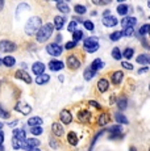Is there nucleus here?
Returning a JSON list of instances; mask_svg holds the SVG:
<instances>
[{"mask_svg":"<svg viewBox=\"0 0 150 151\" xmlns=\"http://www.w3.org/2000/svg\"><path fill=\"white\" fill-rule=\"evenodd\" d=\"M41 27H42V22H41V19H40L38 16L30 17V19L27 21V24H25V33H27L28 36H33L34 33L37 34V32L40 30Z\"/></svg>","mask_w":150,"mask_h":151,"instance_id":"obj_1","label":"nucleus"},{"mask_svg":"<svg viewBox=\"0 0 150 151\" xmlns=\"http://www.w3.org/2000/svg\"><path fill=\"white\" fill-rule=\"evenodd\" d=\"M53 30H54L53 25L49 24V22L45 25H42V27L40 28V30L37 32V42H40V43L46 42L49 38H50L51 34H53Z\"/></svg>","mask_w":150,"mask_h":151,"instance_id":"obj_2","label":"nucleus"},{"mask_svg":"<svg viewBox=\"0 0 150 151\" xmlns=\"http://www.w3.org/2000/svg\"><path fill=\"white\" fill-rule=\"evenodd\" d=\"M84 47L88 53H95L99 49V38L97 37H88L84 40Z\"/></svg>","mask_w":150,"mask_h":151,"instance_id":"obj_3","label":"nucleus"},{"mask_svg":"<svg viewBox=\"0 0 150 151\" xmlns=\"http://www.w3.org/2000/svg\"><path fill=\"white\" fill-rule=\"evenodd\" d=\"M16 50V43L9 40H1L0 41V51L3 53H12Z\"/></svg>","mask_w":150,"mask_h":151,"instance_id":"obj_4","label":"nucleus"},{"mask_svg":"<svg viewBox=\"0 0 150 151\" xmlns=\"http://www.w3.org/2000/svg\"><path fill=\"white\" fill-rule=\"evenodd\" d=\"M46 51L50 55H53V57H59L62 54V46L59 43H50L46 47Z\"/></svg>","mask_w":150,"mask_h":151,"instance_id":"obj_5","label":"nucleus"},{"mask_svg":"<svg viewBox=\"0 0 150 151\" xmlns=\"http://www.w3.org/2000/svg\"><path fill=\"white\" fill-rule=\"evenodd\" d=\"M59 118H61V122L63 125H69L73 121V116H71L70 110H67V109H63L62 112L59 113Z\"/></svg>","mask_w":150,"mask_h":151,"instance_id":"obj_6","label":"nucleus"},{"mask_svg":"<svg viewBox=\"0 0 150 151\" xmlns=\"http://www.w3.org/2000/svg\"><path fill=\"white\" fill-rule=\"evenodd\" d=\"M15 76L17 78V79H20V80H24L27 84H30L32 83V78L29 76V74H28L25 70H17L16 74H15Z\"/></svg>","mask_w":150,"mask_h":151,"instance_id":"obj_7","label":"nucleus"},{"mask_svg":"<svg viewBox=\"0 0 150 151\" xmlns=\"http://www.w3.org/2000/svg\"><path fill=\"white\" fill-rule=\"evenodd\" d=\"M67 67L71 70H78L80 67V60L75 55H70L67 58Z\"/></svg>","mask_w":150,"mask_h":151,"instance_id":"obj_8","label":"nucleus"},{"mask_svg":"<svg viewBox=\"0 0 150 151\" xmlns=\"http://www.w3.org/2000/svg\"><path fill=\"white\" fill-rule=\"evenodd\" d=\"M15 109L17 110V112L22 113V114H29V113L32 112V108H30V105H28V104H25V103H21V101L16 104Z\"/></svg>","mask_w":150,"mask_h":151,"instance_id":"obj_9","label":"nucleus"},{"mask_svg":"<svg viewBox=\"0 0 150 151\" xmlns=\"http://www.w3.org/2000/svg\"><path fill=\"white\" fill-rule=\"evenodd\" d=\"M117 19L115 16H108V17H103V25L107 28H112V27H116L117 25Z\"/></svg>","mask_w":150,"mask_h":151,"instance_id":"obj_10","label":"nucleus"},{"mask_svg":"<svg viewBox=\"0 0 150 151\" xmlns=\"http://www.w3.org/2000/svg\"><path fill=\"white\" fill-rule=\"evenodd\" d=\"M49 67H50L51 71H61L65 67V63L61 62V60H57V59H53L49 62Z\"/></svg>","mask_w":150,"mask_h":151,"instance_id":"obj_11","label":"nucleus"},{"mask_svg":"<svg viewBox=\"0 0 150 151\" xmlns=\"http://www.w3.org/2000/svg\"><path fill=\"white\" fill-rule=\"evenodd\" d=\"M51 130H53V134L56 135V137H62L63 133H65V129H63L62 124H59V122H54L51 125Z\"/></svg>","mask_w":150,"mask_h":151,"instance_id":"obj_12","label":"nucleus"},{"mask_svg":"<svg viewBox=\"0 0 150 151\" xmlns=\"http://www.w3.org/2000/svg\"><path fill=\"white\" fill-rule=\"evenodd\" d=\"M32 71L38 76V75H41L45 72V65L42 62H34L33 66H32Z\"/></svg>","mask_w":150,"mask_h":151,"instance_id":"obj_13","label":"nucleus"},{"mask_svg":"<svg viewBox=\"0 0 150 151\" xmlns=\"http://www.w3.org/2000/svg\"><path fill=\"white\" fill-rule=\"evenodd\" d=\"M137 22V19L136 17H124L123 21H121V25L123 28H133V25Z\"/></svg>","mask_w":150,"mask_h":151,"instance_id":"obj_14","label":"nucleus"},{"mask_svg":"<svg viewBox=\"0 0 150 151\" xmlns=\"http://www.w3.org/2000/svg\"><path fill=\"white\" fill-rule=\"evenodd\" d=\"M27 137V132H25L24 129H16V130H13V138L17 139V141H25V138Z\"/></svg>","mask_w":150,"mask_h":151,"instance_id":"obj_15","label":"nucleus"},{"mask_svg":"<svg viewBox=\"0 0 150 151\" xmlns=\"http://www.w3.org/2000/svg\"><path fill=\"white\" fill-rule=\"evenodd\" d=\"M90 117H91V113L88 112V110H80V112L78 113V120L83 124L87 122V121L90 120Z\"/></svg>","mask_w":150,"mask_h":151,"instance_id":"obj_16","label":"nucleus"},{"mask_svg":"<svg viewBox=\"0 0 150 151\" xmlns=\"http://www.w3.org/2000/svg\"><path fill=\"white\" fill-rule=\"evenodd\" d=\"M65 17H62V16H56L54 17V25H53V28H56L57 30H61V29L63 28V25H65Z\"/></svg>","mask_w":150,"mask_h":151,"instance_id":"obj_17","label":"nucleus"},{"mask_svg":"<svg viewBox=\"0 0 150 151\" xmlns=\"http://www.w3.org/2000/svg\"><path fill=\"white\" fill-rule=\"evenodd\" d=\"M108 88H109V83L107 79H100L99 82H97V89H99L102 93L108 91Z\"/></svg>","mask_w":150,"mask_h":151,"instance_id":"obj_18","label":"nucleus"},{"mask_svg":"<svg viewBox=\"0 0 150 151\" xmlns=\"http://www.w3.org/2000/svg\"><path fill=\"white\" fill-rule=\"evenodd\" d=\"M123 79H124L123 71H115L113 74H112V83L113 84H120L123 82Z\"/></svg>","mask_w":150,"mask_h":151,"instance_id":"obj_19","label":"nucleus"},{"mask_svg":"<svg viewBox=\"0 0 150 151\" xmlns=\"http://www.w3.org/2000/svg\"><path fill=\"white\" fill-rule=\"evenodd\" d=\"M103 67H104V62H103L102 59H99V58H97V59H95L94 62H92V65H91L90 68L92 70V71L97 72L100 68H103Z\"/></svg>","mask_w":150,"mask_h":151,"instance_id":"obj_20","label":"nucleus"},{"mask_svg":"<svg viewBox=\"0 0 150 151\" xmlns=\"http://www.w3.org/2000/svg\"><path fill=\"white\" fill-rule=\"evenodd\" d=\"M137 63H140V65H145L146 67H148V65L150 63L149 54H140L137 57Z\"/></svg>","mask_w":150,"mask_h":151,"instance_id":"obj_21","label":"nucleus"},{"mask_svg":"<svg viewBox=\"0 0 150 151\" xmlns=\"http://www.w3.org/2000/svg\"><path fill=\"white\" fill-rule=\"evenodd\" d=\"M1 62H3V65H4L5 67H13V66L16 65V59L13 57H11V55L4 57V59H3Z\"/></svg>","mask_w":150,"mask_h":151,"instance_id":"obj_22","label":"nucleus"},{"mask_svg":"<svg viewBox=\"0 0 150 151\" xmlns=\"http://www.w3.org/2000/svg\"><path fill=\"white\" fill-rule=\"evenodd\" d=\"M49 80H50V76H49L48 74H41L36 78V83L38 84V86H44V84H46Z\"/></svg>","mask_w":150,"mask_h":151,"instance_id":"obj_23","label":"nucleus"},{"mask_svg":"<svg viewBox=\"0 0 150 151\" xmlns=\"http://www.w3.org/2000/svg\"><path fill=\"white\" fill-rule=\"evenodd\" d=\"M108 132L111 133V138L112 139H115V138H117L119 137V134L121 133V126H119V125H115V126H111L108 129Z\"/></svg>","mask_w":150,"mask_h":151,"instance_id":"obj_24","label":"nucleus"},{"mask_svg":"<svg viewBox=\"0 0 150 151\" xmlns=\"http://www.w3.org/2000/svg\"><path fill=\"white\" fill-rule=\"evenodd\" d=\"M28 125H29L30 127L41 126V125H42V118H40V117H30L29 120H28Z\"/></svg>","mask_w":150,"mask_h":151,"instance_id":"obj_25","label":"nucleus"},{"mask_svg":"<svg viewBox=\"0 0 150 151\" xmlns=\"http://www.w3.org/2000/svg\"><path fill=\"white\" fill-rule=\"evenodd\" d=\"M57 8H58V11H61L62 13L67 14L70 12V8H69V5L66 4V1H57Z\"/></svg>","mask_w":150,"mask_h":151,"instance_id":"obj_26","label":"nucleus"},{"mask_svg":"<svg viewBox=\"0 0 150 151\" xmlns=\"http://www.w3.org/2000/svg\"><path fill=\"white\" fill-rule=\"evenodd\" d=\"M67 142L71 145V146H76L78 145V137L74 132H70L67 134Z\"/></svg>","mask_w":150,"mask_h":151,"instance_id":"obj_27","label":"nucleus"},{"mask_svg":"<svg viewBox=\"0 0 150 151\" xmlns=\"http://www.w3.org/2000/svg\"><path fill=\"white\" fill-rule=\"evenodd\" d=\"M115 120H116L119 124H124V125L129 124V120L123 114V113H116V114H115Z\"/></svg>","mask_w":150,"mask_h":151,"instance_id":"obj_28","label":"nucleus"},{"mask_svg":"<svg viewBox=\"0 0 150 151\" xmlns=\"http://www.w3.org/2000/svg\"><path fill=\"white\" fill-rule=\"evenodd\" d=\"M108 121H109L108 114H107V113H103V114L99 117V120H97V124H99V126H105V125L108 124Z\"/></svg>","mask_w":150,"mask_h":151,"instance_id":"obj_29","label":"nucleus"},{"mask_svg":"<svg viewBox=\"0 0 150 151\" xmlns=\"http://www.w3.org/2000/svg\"><path fill=\"white\" fill-rule=\"evenodd\" d=\"M126 105H128V100L125 97H121L117 100V108L120 110H125L126 109Z\"/></svg>","mask_w":150,"mask_h":151,"instance_id":"obj_30","label":"nucleus"},{"mask_svg":"<svg viewBox=\"0 0 150 151\" xmlns=\"http://www.w3.org/2000/svg\"><path fill=\"white\" fill-rule=\"evenodd\" d=\"M128 11H129V7L126 4H120V5H117V13L121 14V16H125L126 13H128Z\"/></svg>","mask_w":150,"mask_h":151,"instance_id":"obj_31","label":"nucleus"},{"mask_svg":"<svg viewBox=\"0 0 150 151\" xmlns=\"http://www.w3.org/2000/svg\"><path fill=\"white\" fill-rule=\"evenodd\" d=\"M30 9V7L29 5L27 4V3H21V4L19 5V7H17V12H16V16L19 17L20 16V13L22 12V11H25V12H27V11H29Z\"/></svg>","mask_w":150,"mask_h":151,"instance_id":"obj_32","label":"nucleus"},{"mask_svg":"<svg viewBox=\"0 0 150 151\" xmlns=\"http://www.w3.org/2000/svg\"><path fill=\"white\" fill-rule=\"evenodd\" d=\"M121 57H123V54H121V50L119 47H113L112 49V58L116 60H120Z\"/></svg>","mask_w":150,"mask_h":151,"instance_id":"obj_33","label":"nucleus"},{"mask_svg":"<svg viewBox=\"0 0 150 151\" xmlns=\"http://www.w3.org/2000/svg\"><path fill=\"white\" fill-rule=\"evenodd\" d=\"M95 75H96V72H95V71H92L91 68H87V70H86V71H84V75H83V78H84L86 80H91L92 78L95 76Z\"/></svg>","mask_w":150,"mask_h":151,"instance_id":"obj_34","label":"nucleus"},{"mask_svg":"<svg viewBox=\"0 0 150 151\" xmlns=\"http://www.w3.org/2000/svg\"><path fill=\"white\" fill-rule=\"evenodd\" d=\"M82 37H83V33L80 30H75L74 33H73V42H75V43H78L82 40Z\"/></svg>","mask_w":150,"mask_h":151,"instance_id":"obj_35","label":"nucleus"},{"mask_svg":"<svg viewBox=\"0 0 150 151\" xmlns=\"http://www.w3.org/2000/svg\"><path fill=\"white\" fill-rule=\"evenodd\" d=\"M74 9H75V12H76L78 14H83V13L87 12V8H86L84 5H80V4H75Z\"/></svg>","mask_w":150,"mask_h":151,"instance_id":"obj_36","label":"nucleus"},{"mask_svg":"<svg viewBox=\"0 0 150 151\" xmlns=\"http://www.w3.org/2000/svg\"><path fill=\"white\" fill-rule=\"evenodd\" d=\"M121 37H123V32H113V33H111L109 38H111L112 41H119Z\"/></svg>","mask_w":150,"mask_h":151,"instance_id":"obj_37","label":"nucleus"},{"mask_svg":"<svg viewBox=\"0 0 150 151\" xmlns=\"http://www.w3.org/2000/svg\"><path fill=\"white\" fill-rule=\"evenodd\" d=\"M42 132H44V129H42L41 126L30 127V133H32L33 135H40V134H42Z\"/></svg>","mask_w":150,"mask_h":151,"instance_id":"obj_38","label":"nucleus"},{"mask_svg":"<svg viewBox=\"0 0 150 151\" xmlns=\"http://www.w3.org/2000/svg\"><path fill=\"white\" fill-rule=\"evenodd\" d=\"M133 54H134V50H133V49H132V47H126L123 55L126 58V59H131V58L133 57Z\"/></svg>","mask_w":150,"mask_h":151,"instance_id":"obj_39","label":"nucleus"},{"mask_svg":"<svg viewBox=\"0 0 150 151\" xmlns=\"http://www.w3.org/2000/svg\"><path fill=\"white\" fill-rule=\"evenodd\" d=\"M148 32H149V24H145V25H142V27L140 28L138 34H140V36H146V34H148Z\"/></svg>","mask_w":150,"mask_h":151,"instance_id":"obj_40","label":"nucleus"},{"mask_svg":"<svg viewBox=\"0 0 150 151\" xmlns=\"http://www.w3.org/2000/svg\"><path fill=\"white\" fill-rule=\"evenodd\" d=\"M0 117L4 118V120H7V118H9V113L7 112L4 108H3V105L0 104Z\"/></svg>","mask_w":150,"mask_h":151,"instance_id":"obj_41","label":"nucleus"},{"mask_svg":"<svg viewBox=\"0 0 150 151\" xmlns=\"http://www.w3.org/2000/svg\"><path fill=\"white\" fill-rule=\"evenodd\" d=\"M104 133H105V130H104V129H102V130H100V132H99V133H97V134H96V135H95V137H94V139H92V143H91V147H90V149H91V150H92V147H94L95 142H96V141H97V139H99V138H100V135H103V134H104Z\"/></svg>","mask_w":150,"mask_h":151,"instance_id":"obj_42","label":"nucleus"},{"mask_svg":"<svg viewBox=\"0 0 150 151\" xmlns=\"http://www.w3.org/2000/svg\"><path fill=\"white\" fill-rule=\"evenodd\" d=\"M83 25H84V28L87 29V30H94V24H92V21H90V20H84L83 21Z\"/></svg>","mask_w":150,"mask_h":151,"instance_id":"obj_43","label":"nucleus"},{"mask_svg":"<svg viewBox=\"0 0 150 151\" xmlns=\"http://www.w3.org/2000/svg\"><path fill=\"white\" fill-rule=\"evenodd\" d=\"M76 24H78V21H75V20H73V21L70 22V25H69V32H71V33H74L75 30H76Z\"/></svg>","mask_w":150,"mask_h":151,"instance_id":"obj_44","label":"nucleus"},{"mask_svg":"<svg viewBox=\"0 0 150 151\" xmlns=\"http://www.w3.org/2000/svg\"><path fill=\"white\" fill-rule=\"evenodd\" d=\"M123 36H125V37L133 36V28H125L123 30Z\"/></svg>","mask_w":150,"mask_h":151,"instance_id":"obj_45","label":"nucleus"},{"mask_svg":"<svg viewBox=\"0 0 150 151\" xmlns=\"http://www.w3.org/2000/svg\"><path fill=\"white\" fill-rule=\"evenodd\" d=\"M22 142H24V141H22ZM12 145H13V149H15V150L21 149V141H17V139L13 138L12 139Z\"/></svg>","mask_w":150,"mask_h":151,"instance_id":"obj_46","label":"nucleus"},{"mask_svg":"<svg viewBox=\"0 0 150 151\" xmlns=\"http://www.w3.org/2000/svg\"><path fill=\"white\" fill-rule=\"evenodd\" d=\"M121 66H123L124 68L129 70V71H132V70H133V65H131L129 62H123V63H121Z\"/></svg>","mask_w":150,"mask_h":151,"instance_id":"obj_47","label":"nucleus"},{"mask_svg":"<svg viewBox=\"0 0 150 151\" xmlns=\"http://www.w3.org/2000/svg\"><path fill=\"white\" fill-rule=\"evenodd\" d=\"M75 46H76V43L73 42V41H70V42H67V43H66V45H65V47L67 49V50H71V49H74Z\"/></svg>","mask_w":150,"mask_h":151,"instance_id":"obj_48","label":"nucleus"},{"mask_svg":"<svg viewBox=\"0 0 150 151\" xmlns=\"http://www.w3.org/2000/svg\"><path fill=\"white\" fill-rule=\"evenodd\" d=\"M88 104H90V105H92L94 108H96V109H100V108H102V105H100L99 103H96V101H94V100H91Z\"/></svg>","mask_w":150,"mask_h":151,"instance_id":"obj_49","label":"nucleus"},{"mask_svg":"<svg viewBox=\"0 0 150 151\" xmlns=\"http://www.w3.org/2000/svg\"><path fill=\"white\" fill-rule=\"evenodd\" d=\"M50 146H51V149H58L59 143H58V142H56L54 139H51V141H50Z\"/></svg>","mask_w":150,"mask_h":151,"instance_id":"obj_50","label":"nucleus"},{"mask_svg":"<svg viewBox=\"0 0 150 151\" xmlns=\"http://www.w3.org/2000/svg\"><path fill=\"white\" fill-rule=\"evenodd\" d=\"M92 3H94V4H97V5H105V4H108L109 3V0L108 1H97V0H94Z\"/></svg>","mask_w":150,"mask_h":151,"instance_id":"obj_51","label":"nucleus"},{"mask_svg":"<svg viewBox=\"0 0 150 151\" xmlns=\"http://www.w3.org/2000/svg\"><path fill=\"white\" fill-rule=\"evenodd\" d=\"M148 71H149V67H142L138 70V74H145V72H148Z\"/></svg>","mask_w":150,"mask_h":151,"instance_id":"obj_52","label":"nucleus"},{"mask_svg":"<svg viewBox=\"0 0 150 151\" xmlns=\"http://www.w3.org/2000/svg\"><path fill=\"white\" fill-rule=\"evenodd\" d=\"M3 142H4V133L0 132V145H3Z\"/></svg>","mask_w":150,"mask_h":151,"instance_id":"obj_53","label":"nucleus"},{"mask_svg":"<svg viewBox=\"0 0 150 151\" xmlns=\"http://www.w3.org/2000/svg\"><path fill=\"white\" fill-rule=\"evenodd\" d=\"M108 16H111V11H105V12H104V14H103V17H108Z\"/></svg>","mask_w":150,"mask_h":151,"instance_id":"obj_54","label":"nucleus"},{"mask_svg":"<svg viewBox=\"0 0 150 151\" xmlns=\"http://www.w3.org/2000/svg\"><path fill=\"white\" fill-rule=\"evenodd\" d=\"M3 8H4V1H3V0H0V12L3 11Z\"/></svg>","mask_w":150,"mask_h":151,"instance_id":"obj_55","label":"nucleus"},{"mask_svg":"<svg viewBox=\"0 0 150 151\" xmlns=\"http://www.w3.org/2000/svg\"><path fill=\"white\" fill-rule=\"evenodd\" d=\"M27 151H41V150L37 149V147H33V149H29V150H27Z\"/></svg>","mask_w":150,"mask_h":151,"instance_id":"obj_56","label":"nucleus"},{"mask_svg":"<svg viewBox=\"0 0 150 151\" xmlns=\"http://www.w3.org/2000/svg\"><path fill=\"white\" fill-rule=\"evenodd\" d=\"M144 43H142V45L144 46H145V47H149V46H148V41H146V40H144V41H142Z\"/></svg>","mask_w":150,"mask_h":151,"instance_id":"obj_57","label":"nucleus"},{"mask_svg":"<svg viewBox=\"0 0 150 151\" xmlns=\"http://www.w3.org/2000/svg\"><path fill=\"white\" fill-rule=\"evenodd\" d=\"M16 124H17V121H15V122H11V124H9V126H12V127H13Z\"/></svg>","mask_w":150,"mask_h":151,"instance_id":"obj_58","label":"nucleus"},{"mask_svg":"<svg viewBox=\"0 0 150 151\" xmlns=\"http://www.w3.org/2000/svg\"><path fill=\"white\" fill-rule=\"evenodd\" d=\"M0 151H5V149H4V146H3V145H0Z\"/></svg>","mask_w":150,"mask_h":151,"instance_id":"obj_59","label":"nucleus"},{"mask_svg":"<svg viewBox=\"0 0 150 151\" xmlns=\"http://www.w3.org/2000/svg\"><path fill=\"white\" fill-rule=\"evenodd\" d=\"M3 126H4V125H3L1 122H0V132H1V129H3Z\"/></svg>","mask_w":150,"mask_h":151,"instance_id":"obj_60","label":"nucleus"},{"mask_svg":"<svg viewBox=\"0 0 150 151\" xmlns=\"http://www.w3.org/2000/svg\"><path fill=\"white\" fill-rule=\"evenodd\" d=\"M131 151H137V150H136V147H131Z\"/></svg>","mask_w":150,"mask_h":151,"instance_id":"obj_61","label":"nucleus"},{"mask_svg":"<svg viewBox=\"0 0 150 151\" xmlns=\"http://www.w3.org/2000/svg\"><path fill=\"white\" fill-rule=\"evenodd\" d=\"M0 65H3V62H1V59H0Z\"/></svg>","mask_w":150,"mask_h":151,"instance_id":"obj_62","label":"nucleus"},{"mask_svg":"<svg viewBox=\"0 0 150 151\" xmlns=\"http://www.w3.org/2000/svg\"><path fill=\"white\" fill-rule=\"evenodd\" d=\"M88 151H92V150H91V149H90V150H88Z\"/></svg>","mask_w":150,"mask_h":151,"instance_id":"obj_63","label":"nucleus"}]
</instances>
